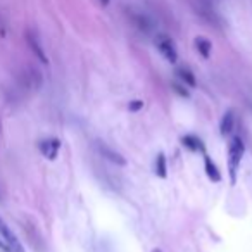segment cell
Here are the masks:
<instances>
[{
	"mask_svg": "<svg viewBox=\"0 0 252 252\" xmlns=\"http://www.w3.org/2000/svg\"><path fill=\"white\" fill-rule=\"evenodd\" d=\"M245 152V144L240 137H233L228 144V171H230V180L231 183L237 182V171L238 166L242 162Z\"/></svg>",
	"mask_w": 252,
	"mask_h": 252,
	"instance_id": "obj_1",
	"label": "cell"
},
{
	"mask_svg": "<svg viewBox=\"0 0 252 252\" xmlns=\"http://www.w3.org/2000/svg\"><path fill=\"white\" fill-rule=\"evenodd\" d=\"M18 83L23 90H38V88L42 87V73H40L36 67L26 66L19 71Z\"/></svg>",
	"mask_w": 252,
	"mask_h": 252,
	"instance_id": "obj_2",
	"label": "cell"
},
{
	"mask_svg": "<svg viewBox=\"0 0 252 252\" xmlns=\"http://www.w3.org/2000/svg\"><path fill=\"white\" fill-rule=\"evenodd\" d=\"M154 43L158 47V50L161 52V56L164 57L168 63L175 64L178 61V52H176V47H175V42L169 38L168 35L164 33H158L154 38Z\"/></svg>",
	"mask_w": 252,
	"mask_h": 252,
	"instance_id": "obj_3",
	"label": "cell"
},
{
	"mask_svg": "<svg viewBox=\"0 0 252 252\" xmlns=\"http://www.w3.org/2000/svg\"><path fill=\"white\" fill-rule=\"evenodd\" d=\"M195 11L200 18H204L211 25H218L220 23V16H218L216 9L211 4V0H195Z\"/></svg>",
	"mask_w": 252,
	"mask_h": 252,
	"instance_id": "obj_4",
	"label": "cell"
},
{
	"mask_svg": "<svg viewBox=\"0 0 252 252\" xmlns=\"http://www.w3.org/2000/svg\"><path fill=\"white\" fill-rule=\"evenodd\" d=\"M0 237L4 238V242L7 244V247L11 249V252H25L21 242L18 240V237L14 235V231L9 228V224L0 218Z\"/></svg>",
	"mask_w": 252,
	"mask_h": 252,
	"instance_id": "obj_5",
	"label": "cell"
},
{
	"mask_svg": "<svg viewBox=\"0 0 252 252\" xmlns=\"http://www.w3.org/2000/svg\"><path fill=\"white\" fill-rule=\"evenodd\" d=\"M26 42H28L30 49L33 50V54L40 59V63H43V64L49 63V59H47V56H45V50H43L42 43H40L38 35H36L33 30H28V32H26Z\"/></svg>",
	"mask_w": 252,
	"mask_h": 252,
	"instance_id": "obj_6",
	"label": "cell"
},
{
	"mask_svg": "<svg viewBox=\"0 0 252 252\" xmlns=\"http://www.w3.org/2000/svg\"><path fill=\"white\" fill-rule=\"evenodd\" d=\"M38 149H40V152H42V154L45 156L47 159L54 161V159L57 158V154H59L61 140H57V138H47V140H42V142H40V144H38Z\"/></svg>",
	"mask_w": 252,
	"mask_h": 252,
	"instance_id": "obj_7",
	"label": "cell"
},
{
	"mask_svg": "<svg viewBox=\"0 0 252 252\" xmlns=\"http://www.w3.org/2000/svg\"><path fill=\"white\" fill-rule=\"evenodd\" d=\"M130 19H131V23H133V26L138 30V32H142V33H151L152 32V21H151V18L149 16H145L144 12H135V11H130Z\"/></svg>",
	"mask_w": 252,
	"mask_h": 252,
	"instance_id": "obj_8",
	"label": "cell"
},
{
	"mask_svg": "<svg viewBox=\"0 0 252 252\" xmlns=\"http://www.w3.org/2000/svg\"><path fill=\"white\" fill-rule=\"evenodd\" d=\"M97 147H98V151H100V154L104 156V158H107L111 162H114V164H119V166H125L126 164V159L123 158L119 152H116V151H112L111 147H107L105 144H100V142H98Z\"/></svg>",
	"mask_w": 252,
	"mask_h": 252,
	"instance_id": "obj_9",
	"label": "cell"
},
{
	"mask_svg": "<svg viewBox=\"0 0 252 252\" xmlns=\"http://www.w3.org/2000/svg\"><path fill=\"white\" fill-rule=\"evenodd\" d=\"M233 126H235V116L233 111H226L221 119V125H220V131L223 137H228V135L233 131Z\"/></svg>",
	"mask_w": 252,
	"mask_h": 252,
	"instance_id": "obj_10",
	"label": "cell"
},
{
	"mask_svg": "<svg viewBox=\"0 0 252 252\" xmlns=\"http://www.w3.org/2000/svg\"><path fill=\"white\" fill-rule=\"evenodd\" d=\"M204 168H206V175L209 176V180L213 182H221V173L218 171V166L213 162V159L209 156H204Z\"/></svg>",
	"mask_w": 252,
	"mask_h": 252,
	"instance_id": "obj_11",
	"label": "cell"
},
{
	"mask_svg": "<svg viewBox=\"0 0 252 252\" xmlns=\"http://www.w3.org/2000/svg\"><path fill=\"white\" fill-rule=\"evenodd\" d=\"M195 49L197 52L200 54V56L204 57V59H207V57L211 56V49H213V43L209 42V40L206 38V36H197L195 38Z\"/></svg>",
	"mask_w": 252,
	"mask_h": 252,
	"instance_id": "obj_12",
	"label": "cell"
},
{
	"mask_svg": "<svg viewBox=\"0 0 252 252\" xmlns=\"http://www.w3.org/2000/svg\"><path fill=\"white\" fill-rule=\"evenodd\" d=\"M176 76L182 80L183 85H187V87H195V76H193V73L189 69V67H178L176 69Z\"/></svg>",
	"mask_w": 252,
	"mask_h": 252,
	"instance_id": "obj_13",
	"label": "cell"
},
{
	"mask_svg": "<svg viewBox=\"0 0 252 252\" xmlns=\"http://www.w3.org/2000/svg\"><path fill=\"white\" fill-rule=\"evenodd\" d=\"M182 144L185 145L187 149H190V151L197 152V151H204V145H202V140L200 138H197L195 135H187V137L182 138Z\"/></svg>",
	"mask_w": 252,
	"mask_h": 252,
	"instance_id": "obj_14",
	"label": "cell"
},
{
	"mask_svg": "<svg viewBox=\"0 0 252 252\" xmlns=\"http://www.w3.org/2000/svg\"><path fill=\"white\" fill-rule=\"evenodd\" d=\"M156 175L159 176V178H166L168 176V166H166V158L164 154H158V158H156Z\"/></svg>",
	"mask_w": 252,
	"mask_h": 252,
	"instance_id": "obj_15",
	"label": "cell"
},
{
	"mask_svg": "<svg viewBox=\"0 0 252 252\" xmlns=\"http://www.w3.org/2000/svg\"><path fill=\"white\" fill-rule=\"evenodd\" d=\"M142 107H144V100H131L130 104H128V109H130V111H133V112L140 111Z\"/></svg>",
	"mask_w": 252,
	"mask_h": 252,
	"instance_id": "obj_16",
	"label": "cell"
},
{
	"mask_svg": "<svg viewBox=\"0 0 252 252\" xmlns=\"http://www.w3.org/2000/svg\"><path fill=\"white\" fill-rule=\"evenodd\" d=\"M171 87H173V90H175L176 94L182 95V97H189V92L185 90V87H183V85H180V83H173Z\"/></svg>",
	"mask_w": 252,
	"mask_h": 252,
	"instance_id": "obj_17",
	"label": "cell"
},
{
	"mask_svg": "<svg viewBox=\"0 0 252 252\" xmlns=\"http://www.w3.org/2000/svg\"><path fill=\"white\" fill-rule=\"evenodd\" d=\"M0 252H11V249L7 247V244L4 240H0Z\"/></svg>",
	"mask_w": 252,
	"mask_h": 252,
	"instance_id": "obj_18",
	"label": "cell"
},
{
	"mask_svg": "<svg viewBox=\"0 0 252 252\" xmlns=\"http://www.w3.org/2000/svg\"><path fill=\"white\" fill-rule=\"evenodd\" d=\"M98 2H100L102 5H109V2H111V0H98Z\"/></svg>",
	"mask_w": 252,
	"mask_h": 252,
	"instance_id": "obj_19",
	"label": "cell"
},
{
	"mask_svg": "<svg viewBox=\"0 0 252 252\" xmlns=\"http://www.w3.org/2000/svg\"><path fill=\"white\" fill-rule=\"evenodd\" d=\"M154 252H162V251H161V249H156V251H154Z\"/></svg>",
	"mask_w": 252,
	"mask_h": 252,
	"instance_id": "obj_20",
	"label": "cell"
}]
</instances>
